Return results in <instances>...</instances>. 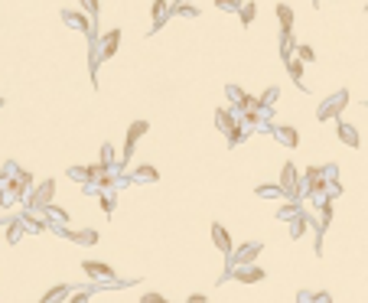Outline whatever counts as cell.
Segmentation results:
<instances>
[{
  "label": "cell",
  "instance_id": "obj_1",
  "mask_svg": "<svg viewBox=\"0 0 368 303\" xmlns=\"http://www.w3.org/2000/svg\"><path fill=\"white\" fill-rule=\"evenodd\" d=\"M277 186H280V196L283 199H303V180H300V170H297L293 163H283V167H280Z\"/></svg>",
  "mask_w": 368,
  "mask_h": 303
},
{
  "label": "cell",
  "instance_id": "obj_2",
  "mask_svg": "<svg viewBox=\"0 0 368 303\" xmlns=\"http://www.w3.org/2000/svg\"><path fill=\"white\" fill-rule=\"evenodd\" d=\"M349 105V92H336V95H329V98L323 101V105L316 108V121H336L339 114H342V108Z\"/></svg>",
  "mask_w": 368,
  "mask_h": 303
},
{
  "label": "cell",
  "instance_id": "obj_3",
  "mask_svg": "<svg viewBox=\"0 0 368 303\" xmlns=\"http://www.w3.org/2000/svg\"><path fill=\"white\" fill-rule=\"evenodd\" d=\"M147 130H150V121H134L127 127V134H124V150H121V163L134 160V147H137V140H140Z\"/></svg>",
  "mask_w": 368,
  "mask_h": 303
},
{
  "label": "cell",
  "instance_id": "obj_4",
  "mask_svg": "<svg viewBox=\"0 0 368 303\" xmlns=\"http://www.w3.org/2000/svg\"><path fill=\"white\" fill-rule=\"evenodd\" d=\"M55 196V180H46L39 189H30L26 192V209H46Z\"/></svg>",
  "mask_w": 368,
  "mask_h": 303
},
{
  "label": "cell",
  "instance_id": "obj_5",
  "mask_svg": "<svg viewBox=\"0 0 368 303\" xmlns=\"http://www.w3.org/2000/svg\"><path fill=\"white\" fill-rule=\"evenodd\" d=\"M62 23H65V26H72V30L88 33V36L95 33V20L88 17L85 10H62Z\"/></svg>",
  "mask_w": 368,
  "mask_h": 303
},
{
  "label": "cell",
  "instance_id": "obj_6",
  "mask_svg": "<svg viewBox=\"0 0 368 303\" xmlns=\"http://www.w3.org/2000/svg\"><path fill=\"white\" fill-rule=\"evenodd\" d=\"M117 46H121V30H108L105 36H101V43L95 46V49H98V59H101V62L114 59V56H117Z\"/></svg>",
  "mask_w": 368,
  "mask_h": 303
},
{
  "label": "cell",
  "instance_id": "obj_7",
  "mask_svg": "<svg viewBox=\"0 0 368 303\" xmlns=\"http://www.w3.org/2000/svg\"><path fill=\"white\" fill-rule=\"evenodd\" d=\"M261 242H251V245H241L238 251H232L228 254V261H232V264H254V258H258L261 254Z\"/></svg>",
  "mask_w": 368,
  "mask_h": 303
},
{
  "label": "cell",
  "instance_id": "obj_8",
  "mask_svg": "<svg viewBox=\"0 0 368 303\" xmlns=\"http://www.w3.org/2000/svg\"><path fill=\"white\" fill-rule=\"evenodd\" d=\"M82 271L95 280H114V271H111V264H105V261H82Z\"/></svg>",
  "mask_w": 368,
  "mask_h": 303
},
{
  "label": "cell",
  "instance_id": "obj_9",
  "mask_svg": "<svg viewBox=\"0 0 368 303\" xmlns=\"http://www.w3.org/2000/svg\"><path fill=\"white\" fill-rule=\"evenodd\" d=\"M212 242H215V248H218L222 254H232L235 251V242H232V235H228V229H225V225H218V222H212Z\"/></svg>",
  "mask_w": 368,
  "mask_h": 303
},
{
  "label": "cell",
  "instance_id": "obj_10",
  "mask_svg": "<svg viewBox=\"0 0 368 303\" xmlns=\"http://www.w3.org/2000/svg\"><path fill=\"white\" fill-rule=\"evenodd\" d=\"M55 232H62V235L68 238V242H75V245H98V232L95 229H82V232H72L65 225V229H55Z\"/></svg>",
  "mask_w": 368,
  "mask_h": 303
},
{
  "label": "cell",
  "instance_id": "obj_11",
  "mask_svg": "<svg viewBox=\"0 0 368 303\" xmlns=\"http://www.w3.org/2000/svg\"><path fill=\"white\" fill-rule=\"evenodd\" d=\"M336 137L345 143V147H358L362 143V137H358V130L352 127V124H345L342 118H336Z\"/></svg>",
  "mask_w": 368,
  "mask_h": 303
},
{
  "label": "cell",
  "instance_id": "obj_12",
  "mask_svg": "<svg viewBox=\"0 0 368 303\" xmlns=\"http://www.w3.org/2000/svg\"><path fill=\"white\" fill-rule=\"evenodd\" d=\"M235 280H241V284H254V280H264V267L258 264H238V271H232Z\"/></svg>",
  "mask_w": 368,
  "mask_h": 303
},
{
  "label": "cell",
  "instance_id": "obj_13",
  "mask_svg": "<svg viewBox=\"0 0 368 303\" xmlns=\"http://www.w3.org/2000/svg\"><path fill=\"white\" fill-rule=\"evenodd\" d=\"M274 137L283 143V147H300V130L297 127H290V124H280V127H274Z\"/></svg>",
  "mask_w": 368,
  "mask_h": 303
},
{
  "label": "cell",
  "instance_id": "obj_14",
  "mask_svg": "<svg viewBox=\"0 0 368 303\" xmlns=\"http://www.w3.org/2000/svg\"><path fill=\"white\" fill-rule=\"evenodd\" d=\"M150 20H154V30H150V33H157L160 26L170 20V0H154V7H150Z\"/></svg>",
  "mask_w": 368,
  "mask_h": 303
},
{
  "label": "cell",
  "instance_id": "obj_15",
  "mask_svg": "<svg viewBox=\"0 0 368 303\" xmlns=\"http://www.w3.org/2000/svg\"><path fill=\"white\" fill-rule=\"evenodd\" d=\"M274 13H277V26H280V33H290V30H293V7H290V4H277L274 7Z\"/></svg>",
  "mask_w": 368,
  "mask_h": 303
},
{
  "label": "cell",
  "instance_id": "obj_16",
  "mask_svg": "<svg viewBox=\"0 0 368 303\" xmlns=\"http://www.w3.org/2000/svg\"><path fill=\"white\" fill-rule=\"evenodd\" d=\"M283 65H287V72H290V79H293V85L300 88V92H307V82H303V65H307V62H300V59H287L283 62Z\"/></svg>",
  "mask_w": 368,
  "mask_h": 303
},
{
  "label": "cell",
  "instance_id": "obj_17",
  "mask_svg": "<svg viewBox=\"0 0 368 303\" xmlns=\"http://www.w3.org/2000/svg\"><path fill=\"white\" fill-rule=\"evenodd\" d=\"M215 124H218V127L228 134V130L238 124V114H235V108H218V111H215Z\"/></svg>",
  "mask_w": 368,
  "mask_h": 303
},
{
  "label": "cell",
  "instance_id": "obj_18",
  "mask_svg": "<svg viewBox=\"0 0 368 303\" xmlns=\"http://www.w3.org/2000/svg\"><path fill=\"white\" fill-rule=\"evenodd\" d=\"M160 180V173L154 167H134L130 170V183H157Z\"/></svg>",
  "mask_w": 368,
  "mask_h": 303
},
{
  "label": "cell",
  "instance_id": "obj_19",
  "mask_svg": "<svg viewBox=\"0 0 368 303\" xmlns=\"http://www.w3.org/2000/svg\"><path fill=\"white\" fill-rule=\"evenodd\" d=\"M68 293H72V287H68V284H55L49 293H43V300H39V303H62V300H68Z\"/></svg>",
  "mask_w": 368,
  "mask_h": 303
},
{
  "label": "cell",
  "instance_id": "obj_20",
  "mask_svg": "<svg viewBox=\"0 0 368 303\" xmlns=\"http://www.w3.org/2000/svg\"><path fill=\"white\" fill-rule=\"evenodd\" d=\"M293 52H297V36H293V30H290V33H280V59H283V62L293 59Z\"/></svg>",
  "mask_w": 368,
  "mask_h": 303
},
{
  "label": "cell",
  "instance_id": "obj_21",
  "mask_svg": "<svg viewBox=\"0 0 368 303\" xmlns=\"http://www.w3.org/2000/svg\"><path fill=\"white\" fill-rule=\"evenodd\" d=\"M254 17H258V7H254L251 0H245V4L238 7V20H241V26H251Z\"/></svg>",
  "mask_w": 368,
  "mask_h": 303
},
{
  "label": "cell",
  "instance_id": "obj_22",
  "mask_svg": "<svg viewBox=\"0 0 368 303\" xmlns=\"http://www.w3.org/2000/svg\"><path fill=\"white\" fill-rule=\"evenodd\" d=\"M170 13H176V17H186V20H196V17H199V7L183 4V0H179L176 7H170Z\"/></svg>",
  "mask_w": 368,
  "mask_h": 303
},
{
  "label": "cell",
  "instance_id": "obj_23",
  "mask_svg": "<svg viewBox=\"0 0 368 303\" xmlns=\"http://www.w3.org/2000/svg\"><path fill=\"white\" fill-rule=\"evenodd\" d=\"M98 163H101V167H114V163H117V154H114V147H111V143H101Z\"/></svg>",
  "mask_w": 368,
  "mask_h": 303
},
{
  "label": "cell",
  "instance_id": "obj_24",
  "mask_svg": "<svg viewBox=\"0 0 368 303\" xmlns=\"http://www.w3.org/2000/svg\"><path fill=\"white\" fill-rule=\"evenodd\" d=\"M23 222H20V218H17V222H10V225H7V242H10V245H17L20 242V238H23Z\"/></svg>",
  "mask_w": 368,
  "mask_h": 303
},
{
  "label": "cell",
  "instance_id": "obj_25",
  "mask_svg": "<svg viewBox=\"0 0 368 303\" xmlns=\"http://www.w3.org/2000/svg\"><path fill=\"white\" fill-rule=\"evenodd\" d=\"M300 62H316V49L313 46H307V43H297V52H293Z\"/></svg>",
  "mask_w": 368,
  "mask_h": 303
},
{
  "label": "cell",
  "instance_id": "obj_26",
  "mask_svg": "<svg viewBox=\"0 0 368 303\" xmlns=\"http://www.w3.org/2000/svg\"><path fill=\"white\" fill-rule=\"evenodd\" d=\"M297 212H300V199H290V202L280 205V212H277V215H280V218H293Z\"/></svg>",
  "mask_w": 368,
  "mask_h": 303
},
{
  "label": "cell",
  "instance_id": "obj_27",
  "mask_svg": "<svg viewBox=\"0 0 368 303\" xmlns=\"http://www.w3.org/2000/svg\"><path fill=\"white\" fill-rule=\"evenodd\" d=\"M254 192H258V196L261 199H280V186H258V189H254Z\"/></svg>",
  "mask_w": 368,
  "mask_h": 303
},
{
  "label": "cell",
  "instance_id": "obj_28",
  "mask_svg": "<svg viewBox=\"0 0 368 303\" xmlns=\"http://www.w3.org/2000/svg\"><path fill=\"white\" fill-rule=\"evenodd\" d=\"M277 98H280V92H277V88H267V92H264L261 98H258V108H270Z\"/></svg>",
  "mask_w": 368,
  "mask_h": 303
},
{
  "label": "cell",
  "instance_id": "obj_29",
  "mask_svg": "<svg viewBox=\"0 0 368 303\" xmlns=\"http://www.w3.org/2000/svg\"><path fill=\"white\" fill-rule=\"evenodd\" d=\"M98 205H101V212H105V215H111V212H114V196H108V192H101Z\"/></svg>",
  "mask_w": 368,
  "mask_h": 303
},
{
  "label": "cell",
  "instance_id": "obj_30",
  "mask_svg": "<svg viewBox=\"0 0 368 303\" xmlns=\"http://www.w3.org/2000/svg\"><path fill=\"white\" fill-rule=\"evenodd\" d=\"M215 7H218V10H225V13H238V0H215Z\"/></svg>",
  "mask_w": 368,
  "mask_h": 303
},
{
  "label": "cell",
  "instance_id": "obj_31",
  "mask_svg": "<svg viewBox=\"0 0 368 303\" xmlns=\"http://www.w3.org/2000/svg\"><path fill=\"white\" fill-rule=\"evenodd\" d=\"M79 4H82V10L95 20V13H98V0H79Z\"/></svg>",
  "mask_w": 368,
  "mask_h": 303
},
{
  "label": "cell",
  "instance_id": "obj_32",
  "mask_svg": "<svg viewBox=\"0 0 368 303\" xmlns=\"http://www.w3.org/2000/svg\"><path fill=\"white\" fill-rule=\"evenodd\" d=\"M88 293H92V290H79V293H72V300H68V303H88Z\"/></svg>",
  "mask_w": 368,
  "mask_h": 303
},
{
  "label": "cell",
  "instance_id": "obj_33",
  "mask_svg": "<svg viewBox=\"0 0 368 303\" xmlns=\"http://www.w3.org/2000/svg\"><path fill=\"white\" fill-rule=\"evenodd\" d=\"M140 303H166V300L160 297V293H143V297H140Z\"/></svg>",
  "mask_w": 368,
  "mask_h": 303
},
{
  "label": "cell",
  "instance_id": "obj_34",
  "mask_svg": "<svg viewBox=\"0 0 368 303\" xmlns=\"http://www.w3.org/2000/svg\"><path fill=\"white\" fill-rule=\"evenodd\" d=\"M68 176H72V180H85V167H72Z\"/></svg>",
  "mask_w": 368,
  "mask_h": 303
},
{
  "label": "cell",
  "instance_id": "obj_35",
  "mask_svg": "<svg viewBox=\"0 0 368 303\" xmlns=\"http://www.w3.org/2000/svg\"><path fill=\"white\" fill-rule=\"evenodd\" d=\"M186 303H205V297H202V293H192V297L186 300Z\"/></svg>",
  "mask_w": 368,
  "mask_h": 303
},
{
  "label": "cell",
  "instance_id": "obj_36",
  "mask_svg": "<svg viewBox=\"0 0 368 303\" xmlns=\"http://www.w3.org/2000/svg\"><path fill=\"white\" fill-rule=\"evenodd\" d=\"M0 209H7V196H4V192H0Z\"/></svg>",
  "mask_w": 368,
  "mask_h": 303
},
{
  "label": "cell",
  "instance_id": "obj_37",
  "mask_svg": "<svg viewBox=\"0 0 368 303\" xmlns=\"http://www.w3.org/2000/svg\"><path fill=\"white\" fill-rule=\"evenodd\" d=\"M0 108H4V98H0Z\"/></svg>",
  "mask_w": 368,
  "mask_h": 303
},
{
  "label": "cell",
  "instance_id": "obj_38",
  "mask_svg": "<svg viewBox=\"0 0 368 303\" xmlns=\"http://www.w3.org/2000/svg\"><path fill=\"white\" fill-rule=\"evenodd\" d=\"M183 4H192V0H183Z\"/></svg>",
  "mask_w": 368,
  "mask_h": 303
},
{
  "label": "cell",
  "instance_id": "obj_39",
  "mask_svg": "<svg viewBox=\"0 0 368 303\" xmlns=\"http://www.w3.org/2000/svg\"><path fill=\"white\" fill-rule=\"evenodd\" d=\"M316 4H319V0H313V7H316Z\"/></svg>",
  "mask_w": 368,
  "mask_h": 303
},
{
  "label": "cell",
  "instance_id": "obj_40",
  "mask_svg": "<svg viewBox=\"0 0 368 303\" xmlns=\"http://www.w3.org/2000/svg\"><path fill=\"white\" fill-rule=\"evenodd\" d=\"M238 4H245V0H238Z\"/></svg>",
  "mask_w": 368,
  "mask_h": 303
},
{
  "label": "cell",
  "instance_id": "obj_41",
  "mask_svg": "<svg viewBox=\"0 0 368 303\" xmlns=\"http://www.w3.org/2000/svg\"><path fill=\"white\" fill-rule=\"evenodd\" d=\"M365 108H368V101H365Z\"/></svg>",
  "mask_w": 368,
  "mask_h": 303
}]
</instances>
